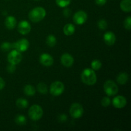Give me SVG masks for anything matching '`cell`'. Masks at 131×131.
Listing matches in <instances>:
<instances>
[{
    "mask_svg": "<svg viewBox=\"0 0 131 131\" xmlns=\"http://www.w3.org/2000/svg\"><path fill=\"white\" fill-rule=\"evenodd\" d=\"M36 1H38V0H36Z\"/></svg>",
    "mask_w": 131,
    "mask_h": 131,
    "instance_id": "e575fe53",
    "label": "cell"
},
{
    "mask_svg": "<svg viewBox=\"0 0 131 131\" xmlns=\"http://www.w3.org/2000/svg\"><path fill=\"white\" fill-rule=\"evenodd\" d=\"M29 46V42L26 38H21L13 43V47L19 52H24L28 50Z\"/></svg>",
    "mask_w": 131,
    "mask_h": 131,
    "instance_id": "ba28073f",
    "label": "cell"
},
{
    "mask_svg": "<svg viewBox=\"0 0 131 131\" xmlns=\"http://www.w3.org/2000/svg\"><path fill=\"white\" fill-rule=\"evenodd\" d=\"M46 15V11L43 7L37 6L34 8L29 12L28 16L29 19L33 23H38L45 18Z\"/></svg>",
    "mask_w": 131,
    "mask_h": 131,
    "instance_id": "7a4b0ae2",
    "label": "cell"
},
{
    "mask_svg": "<svg viewBox=\"0 0 131 131\" xmlns=\"http://www.w3.org/2000/svg\"><path fill=\"white\" fill-rule=\"evenodd\" d=\"M88 15L84 11L80 10L75 13L73 17V20L75 23V24L78 25H82L84 24L87 20Z\"/></svg>",
    "mask_w": 131,
    "mask_h": 131,
    "instance_id": "9c48e42d",
    "label": "cell"
},
{
    "mask_svg": "<svg viewBox=\"0 0 131 131\" xmlns=\"http://www.w3.org/2000/svg\"><path fill=\"white\" fill-rule=\"evenodd\" d=\"M23 56L20 54V52L17 51V50H13L7 56L8 61L9 63L14 64V65H17L21 61Z\"/></svg>",
    "mask_w": 131,
    "mask_h": 131,
    "instance_id": "52a82bcc",
    "label": "cell"
},
{
    "mask_svg": "<svg viewBox=\"0 0 131 131\" xmlns=\"http://www.w3.org/2000/svg\"><path fill=\"white\" fill-rule=\"evenodd\" d=\"M61 62L63 66L66 67H70L72 66L74 62V58L69 53H64L61 57Z\"/></svg>",
    "mask_w": 131,
    "mask_h": 131,
    "instance_id": "4fadbf2b",
    "label": "cell"
},
{
    "mask_svg": "<svg viewBox=\"0 0 131 131\" xmlns=\"http://www.w3.org/2000/svg\"><path fill=\"white\" fill-rule=\"evenodd\" d=\"M24 92L27 96L31 97L33 96L36 93V90L35 89L34 86H33L31 84H26L24 88Z\"/></svg>",
    "mask_w": 131,
    "mask_h": 131,
    "instance_id": "d6986e66",
    "label": "cell"
},
{
    "mask_svg": "<svg viewBox=\"0 0 131 131\" xmlns=\"http://www.w3.org/2000/svg\"><path fill=\"white\" fill-rule=\"evenodd\" d=\"M70 14H71V10H70V9L68 8H66L64 9L63 10L64 16L66 17H68L70 16Z\"/></svg>",
    "mask_w": 131,
    "mask_h": 131,
    "instance_id": "1f68e13d",
    "label": "cell"
},
{
    "mask_svg": "<svg viewBox=\"0 0 131 131\" xmlns=\"http://www.w3.org/2000/svg\"><path fill=\"white\" fill-rule=\"evenodd\" d=\"M16 105L20 109H25L28 106V101L26 99L19 98L17 100Z\"/></svg>",
    "mask_w": 131,
    "mask_h": 131,
    "instance_id": "ffe728a7",
    "label": "cell"
},
{
    "mask_svg": "<svg viewBox=\"0 0 131 131\" xmlns=\"http://www.w3.org/2000/svg\"><path fill=\"white\" fill-rule=\"evenodd\" d=\"M67 116L66 115H65V114H61V115H60L59 116V120L61 122H66L67 120Z\"/></svg>",
    "mask_w": 131,
    "mask_h": 131,
    "instance_id": "4dcf8cb0",
    "label": "cell"
},
{
    "mask_svg": "<svg viewBox=\"0 0 131 131\" xmlns=\"http://www.w3.org/2000/svg\"><path fill=\"white\" fill-rule=\"evenodd\" d=\"M40 62L42 65L46 67H50L53 64V58L47 53H43L40 56Z\"/></svg>",
    "mask_w": 131,
    "mask_h": 131,
    "instance_id": "7c38bea8",
    "label": "cell"
},
{
    "mask_svg": "<svg viewBox=\"0 0 131 131\" xmlns=\"http://www.w3.org/2000/svg\"><path fill=\"white\" fill-rule=\"evenodd\" d=\"M104 90L108 96H113L118 92V87L113 81L107 80L104 84Z\"/></svg>",
    "mask_w": 131,
    "mask_h": 131,
    "instance_id": "277c9868",
    "label": "cell"
},
{
    "mask_svg": "<svg viewBox=\"0 0 131 131\" xmlns=\"http://www.w3.org/2000/svg\"><path fill=\"white\" fill-rule=\"evenodd\" d=\"M43 110L39 105L35 104L31 106L28 111V115L29 118L33 121H37L40 120L43 116Z\"/></svg>",
    "mask_w": 131,
    "mask_h": 131,
    "instance_id": "3957f363",
    "label": "cell"
},
{
    "mask_svg": "<svg viewBox=\"0 0 131 131\" xmlns=\"http://www.w3.org/2000/svg\"><path fill=\"white\" fill-rule=\"evenodd\" d=\"M46 43L49 47H54L56 44V38L52 35H49L46 38Z\"/></svg>",
    "mask_w": 131,
    "mask_h": 131,
    "instance_id": "7402d4cb",
    "label": "cell"
},
{
    "mask_svg": "<svg viewBox=\"0 0 131 131\" xmlns=\"http://www.w3.org/2000/svg\"><path fill=\"white\" fill-rule=\"evenodd\" d=\"M69 113L70 116L74 118H79L84 113V109L80 104L74 103L70 106Z\"/></svg>",
    "mask_w": 131,
    "mask_h": 131,
    "instance_id": "8992f818",
    "label": "cell"
},
{
    "mask_svg": "<svg viewBox=\"0 0 131 131\" xmlns=\"http://www.w3.org/2000/svg\"><path fill=\"white\" fill-rule=\"evenodd\" d=\"M107 2V0H95V3L97 5H99V6H102L104 5Z\"/></svg>",
    "mask_w": 131,
    "mask_h": 131,
    "instance_id": "d6a6232c",
    "label": "cell"
},
{
    "mask_svg": "<svg viewBox=\"0 0 131 131\" xmlns=\"http://www.w3.org/2000/svg\"><path fill=\"white\" fill-rule=\"evenodd\" d=\"M91 66H92V69L93 70H98L102 67V63L101 62V61L98 60H95L91 63Z\"/></svg>",
    "mask_w": 131,
    "mask_h": 131,
    "instance_id": "cb8c5ba5",
    "label": "cell"
},
{
    "mask_svg": "<svg viewBox=\"0 0 131 131\" xmlns=\"http://www.w3.org/2000/svg\"><path fill=\"white\" fill-rule=\"evenodd\" d=\"M64 90H65V86L63 83L60 81L54 82L50 86V93L52 95L55 97L61 95L63 93Z\"/></svg>",
    "mask_w": 131,
    "mask_h": 131,
    "instance_id": "5b68a950",
    "label": "cell"
},
{
    "mask_svg": "<svg viewBox=\"0 0 131 131\" xmlns=\"http://www.w3.org/2000/svg\"><path fill=\"white\" fill-rule=\"evenodd\" d=\"M71 0H56V3L59 6L62 8L67 7L70 5Z\"/></svg>",
    "mask_w": 131,
    "mask_h": 131,
    "instance_id": "484cf974",
    "label": "cell"
},
{
    "mask_svg": "<svg viewBox=\"0 0 131 131\" xmlns=\"http://www.w3.org/2000/svg\"><path fill=\"white\" fill-rule=\"evenodd\" d=\"M128 80H129V75L125 72L120 73L117 76V78H116L118 83L122 84V85L127 83Z\"/></svg>",
    "mask_w": 131,
    "mask_h": 131,
    "instance_id": "ac0fdd59",
    "label": "cell"
},
{
    "mask_svg": "<svg viewBox=\"0 0 131 131\" xmlns=\"http://www.w3.org/2000/svg\"><path fill=\"white\" fill-rule=\"evenodd\" d=\"M37 90L42 94H46L48 92L47 85L43 83H40L37 85Z\"/></svg>",
    "mask_w": 131,
    "mask_h": 131,
    "instance_id": "603a6c76",
    "label": "cell"
},
{
    "mask_svg": "<svg viewBox=\"0 0 131 131\" xmlns=\"http://www.w3.org/2000/svg\"><path fill=\"white\" fill-rule=\"evenodd\" d=\"M124 27L128 30L131 29V17L129 16L125 19L124 21Z\"/></svg>",
    "mask_w": 131,
    "mask_h": 131,
    "instance_id": "f1b7e54d",
    "label": "cell"
},
{
    "mask_svg": "<svg viewBox=\"0 0 131 131\" xmlns=\"http://www.w3.org/2000/svg\"><path fill=\"white\" fill-rule=\"evenodd\" d=\"M12 48H13V43H10V42H5L3 43H1V49L3 51H8L9 50L11 49Z\"/></svg>",
    "mask_w": 131,
    "mask_h": 131,
    "instance_id": "d4e9b609",
    "label": "cell"
},
{
    "mask_svg": "<svg viewBox=\"0 0 131 131\" xmlns=\"http://www.w3.org/2000/svg\"><path fill=\"white\" fill-rule=\"evenodd\" d=\"M5 26H6V28L8 29H13L14 28H15V26L17 24V20L14 17V16H8L5 19Z\"/></svg>",
    "mask_w": 131,
    "mask_h": 131,
    "instance_id": "9a60e30c",
    "label": "cell"
},
{
    "mask_svg": "<svg viewBox=\"0 0 131 131\" xmlns=\"http://www.w3.org/2000/svg\"><path fill=\"white\" fill-rule=\"evenodd\" d=\"M120 8L125 12L131 11V0H122L120 3Z\"/></svg>",
    "mask_w": 131,
    "mask_h": 131,
    "instance_id": "e0dca14e",
    "label": "cell"
},
{
    "mask_svg": "<svg viewBox=\"0 0 131 131\" xmlns=\"http://www.w3.org/2000/svg\"><path fill=\"white\" fill-rule=\"evenodd\" d=\"M75 28L74 25L72 24H70V23L67 24L63 28V33L67 36L72 35L75 32Z\"/></svg>",
    "mask_w": 131,
    "mask_h": 131,
    "instance_id": "2e32d148",
    "label": "cell"
},
{
    "mask_svg": "<svg viewBox=\"0 0 131 131\" xmlns=\"http://www.w3.org/2000/svg\"><path fill=\"white\" fill-rule=\"evenodd\" d=\"M5 86V82L2 78L0 77V90L3 89Z\"/></svg>",
    "mask_w": 131,
    "mask_h": 131,
    "instance_id": "836d02e7",
    "label": "cell"
},
{
    "mask_svg": "<svg viewBox=\"0 0 131 131\" xmlns=\"http://www.w3.org/2000/svg\"><path fill=\"white\" fill-rule=\"evenodd\" d=\"M112 103L115 107L121 109L125 107L127 105V99L124 96L118 95L113 99Z\"/></svg>",
    "mask_w": 131,
    "mask_h": 131,
    "instance_id": "8fae6325",
    "label": "cell"
},
{
    "mask_svg": "<svg viewBox=\"0 0 131 131\" xmlns=\"http://www.w3.org/2000/svg\"><path fill=\"white\" fill-rule=\"evenodd\" d=\"M18 31L22 35L28 34L30 32L31 27L30 24L26 20H22L19 23V25L17 27Z\"/></svg>",
    "mask_w": 131,
    "mask_h": 131,
    "instance_id": "30bf717a",
    "label": "cell"
},
{
    "mask_svg": "<svg viewBox=\"0 0 131 131\" xmlns=\"http://www.w3.org/2000/svg\"><path fill=\"white\" fill-rule=\"evenodd\" d=\"M98 27L100 29H102V30H104V29H106L107 27V22L104 19H101V20H99L98 22Z\"/></svg>",
    "mask_w": 131,
    "mask_h": 131,
    "instance_id": "4316f807",
    "label": "cell"
},
{
    "mask_svg": "<svg viewBox=\"0 0 131 131\" xmlns=\"http://www.w3.org/2000/svg\"><path fill=\"white\" fill-rule=\"evenodd\" d=\"M104 40L107 46H113L116 42V36L113 32L107 31L104 35Z\"/></svg>",
    "mask_w": 131,
    "mask_h": 131,
    "instance_id": "5bb4252c",
    "label": "cell"
},
{
    "mask_svg": "<svg viewBox=\"0 0 131 131\" xmlns=\"http://www.w3.org/2000/svg\"><path fill=\"white\" fill-rule=\"evenodd\" d=\"M15 122L17 125H24L26 124V118L23 115H17V116L15 118Z\"/></svg>",
    "mask_w": 131,
    "mask_h": 131,
    "instance_id": "44dd1931",
    "label": "cell"
},
{
    "mask_svg": "<svg viewBox=\"0 0 131 131\" xmlns=\"http://www.w3.org/2000/svg\"><path fill=\"white\" fill-rule=\"evenodd\" d=\"M110 104H111V99L108 97H103V99L101 101V104L104 107H108Z\"/></svg>",
    "mask_w": 131,
    "mask_h": 131,
    "instance_id": "83f0119b",
    "label": "cell"
},
{
    "mask_svg": "<svg viewBox=\"0 0 131 131\" xmlns=\"http://www.w3.org/2000/svg\"><path fill=\"white\" fill-rule=\"evenodd\" d=\"M16 70V67H15V65H14V64L10 63L7 66V71L9 73H14V72Z\"/></svg>",
    "mask_w": 131,
    "mask_h": 131,
    "instance_id": "f546056e",
    "label": "cell"
},
{
    "mask_svg": "<svg viewBox=\"0 0 131 131\" xmlns=\"http://www.w3.org/2000/svg\"><path fill=\"white\" fill-rule=\"evenodd\" d=\"M81 78L82 81L88 86L94 85L97 82V78L95 72L93 69H89V68L83 70L81 73Z\"/></svg>",
    "mask_w": 131,
    "mask_h": 131,
    "instance_id": "6da1fadb",
    "label": "cell"
}]
</instances>
